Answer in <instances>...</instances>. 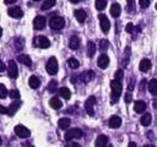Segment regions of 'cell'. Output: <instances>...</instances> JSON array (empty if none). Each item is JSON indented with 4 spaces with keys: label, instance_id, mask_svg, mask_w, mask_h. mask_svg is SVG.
Listing matches in <instances>:
<instances>
[{
    "label": "cell",
    "instance_id": "8d00e7d4",
    "mask_svg": "<svg viewBox=\"0 0 157 147\" xmlns=\"http://www.w3.org/2000/svg\"><path fill=\"white\" fill-rule=\"evenodd\" d=\"M15 43H16V45H15V47H16V49H20V50H21V49L23 48V44H22V43H23V40H22V39L16 38V39H15Z\"/></svg>",
    "mask_w": 157,
    "mask_h": 147
},
{
    "label": "cell",
    "instance_id": "680465c9",
    "mask_svg": "<svg viewBox=\"0 0 157 147\" xmlns=\"http://www.w3.org/2000/svg\"><path fill=\"white\" fill-rule=\"evenodd\" d=\"M156 10H157V4H156Z\"/></svg>",
    "mask_w": 157,
    "mask_h": 147
},
{
    "label": "cell",
    "instance_id": "b9f144b4",
    "mask_svg": "<svg viewBox=\"0 0 157 147\" xmlns=\"http://www.w3.org/2000/svg\"><path fill=\"white\" fill-rule=\"evenodd\" d=\"M126 1H128V9L132 10L134 9V0H126Z\"/></svg>",
    "mask_w": 157,
    "mask_h": 147
},
{
    "label": "cell",
    "instance_id": "7402d4cb",
    "mask_svg": "<svg viewBox=\"0 0 157 147\" xmlns=\"http://www.w3.org/2000/svg\"><path fill=\"white\" fill-rule=\"evenodd\" d=\"M70 124H71V121H70L69 118H61V119H59V121H58V125H59V127H60L61 130H67L69 126H70Z\"/></svg>",
    "mask_w": 157,
    "mask_h": 147
},
{
    "label": "cell",
    "instance_id": "4316f807",
    "mask_svg": "<svg viewBox=\"0 0 157 147\" xmlns=\"http://www.w3.org/2000/svg\"><path fill=\"white\" fill-rule=\"evenodd\" d=\"M93 77H94V72L91 71V70H90V71H85V72L80 76V78H81L83 82H88V81H91Z\"/></svg>",
    "mask_w": 157,
    "mask_h": 147
},
{
    "label": "cell",
    "instance_id": "f907efd6",
    "mask_svg": "<svg viewBox=\"0 0 157 147\" xmlns=\"http://www.w3.org/2000/svg\"><path fill=\"white\" fill-rule=\"evenodd\" d=\"M69 1H71V2L76 4V2H80V1H82V0H69Z\"/></svg>",
    "mask_w": 157,
    "mask_h": 147
},
{
    "label": "cell",
    "instance_id": "277c9868",
    "mask_svg": "<svg viewBox=\"0 0 157 147\" xmlns=\"http://www.w3.org/2000/svg\"><path fill=\"white\" fill-rule=\"evenodd\" d=\"M45 70L49 75H55L58 72V61H56L55 56L49 58V60L47 61V65H45Z\"/></svg>",
    "mask_w": 157,
    "mask_h": 147
},
{
    "label": "cell",
    "instance_id": "db71d44e",
    "mask_svg": "<svg viewBox=\"0 0 157 147\" xmlns=\"http://www.w3.org/2000/svg\"><path fill=\"white\" fill-rule=\"evenodd\" d=\"M104 147H113V146H112V145H110V143H108V145H105V146H104Z\"/></svg>",
    "mask_w": 157,
    "mask_h": 147
},
{
    "label": "cell",
    "instance_id": "11a10c76",
    "mask_svg": "<svg viewBox=\"0 0 157 147\" xmlns=\"http://www.w3.org/2000/svg\"><path fill=\"white\" fill-rule=\"evenodd\" d=\"M1 36H2V28L0 27V37H1Z\"/></svg>",
    "mask_w": 157,
    "mask_h": 147
},
{
    "label": "cell",
    "instance_id": "9f6ffc18",
    "mask_svg": "<svg viewBox=\"0 0 157 147\" xmlns=\"http://www.w3.org/2000/svg\"><path fill=\"white\" fill-rule=\"evenodd\" d=\"M0 146H1V137H0Z\"/></svg>",
    "mask_w": 157,
    "mask_h": 147
},
{
    "label": "cell",
    "instance_id": "f546056e",
    "mask_svg": "<svg viewBox=\"0 0 157 147\" xmlns=\"http://www.w3.org/2000/svg\"><path fill=\"white\" fill-rule=\"evenodd\" d=\"M107 6V0H96V9L98 11L104 10Z\"/></svg>",
    "mask_w": 157,
    "mask_h": 147
},
{
    "label": "cell",
    "instance_id": "74e56055",
    "mask_svg": "<svg viewBox=\"0 0 157 147\" xmlns=\"http://www.w3.org/2000/svg\"><path fill=\"white\" fill-rule=\"evenodd\" d=\"M123 75H124L123 70H117V71H115V74H114V77H115V80L120 81V80L123 78Z\"/></svg>",
    "mask_w": 157,
    "mask_h": 147
},
{
    "label": "cell",
    "instance_id": "d6a6232c",
    "mask_svg": "<svg viewBox=\"0 0 157 147\" xmlns=\"http://www.w3.org/2000/svg\"><path fill=\"white\" fill-rule=\"evenodd\" d=\"M108 47H109V42H108L107 39H102V40H99V49H101L102 51L107 50Z\"/></svg>",
    "mask_w": 157,
    "mask_h": 147
},
{
    "label": "cell",
    "instance_id": "484cf974",
    "mask_svg": "<svg viewBox=\"0 0 157 147\" xmlns=\"http://www.w3.org/2000/svg\"><path fill=\"white\" fill-rule=\"evenodd\" d=\"M75 17H76V20L80 22V23H82V22H85V20H86V12L83 11V10H75Z\"/></svg>",
    "mask_w": 157,
    "mask_h": 147
},
{
    "label": "cell",
    "instance_id": "83f0119b",
    "mask_svg": "<svg viewBox=\"0 0 157 147\" xmlns=\"http://www.w3.org/2000/svg\"><path fill=\"white\" fill-rule=\"evenodd\" d=\"M148 91L152 93V94H157V78H152L148 83Z\"/></svg>",
    "mask_w": 157,
    "mask_h": 147
},
{
    "label": "cell",
    "instance_id": "c3c4849f",
    "mask_svg": "<svg viewBox=\"0 0 157 147\" xmlns=\"http://www.w3.org/2000/svg\"><path fill=\"white\" fill-rule=\"evenodd\" d=\"M128 147H137V146H136V143H135V142H129Z\"/></svg>",
    "mask_w": 157,
    "mask_h": 147
},
{
    "label": "cell",
    "instance_id": "bcb514c9",
    "mask_svg": "<svg viewBox=\"0 0 157 147\" xmlns=\"http://www.w3.org/2000/svg\"><path fill=\"white\" fill-rule=\"evenodd\" d=\"M4 70H5V64L0 60V72H1V71H4Z\"/></svg>",
    "mask_w": 157,
    "mask_h": 147
},
{
    "label": "cell",
    "instance_id": "4dcf8cb0",
    "mask_svg": "<svg viewBox=\"0 0 157 147\" xmlns=\"http://www.w3.org/2000/svg\"><path fill=\"white\" fill-rule=\"evenodd\" d=\"M67 65H69L71 69H77L80 64H78V60H77V59L70 58V59H67Z\"/></svg>",
    "mask_w": 157,
    "mask_h": 147
},
{
    "label": "cell",
    "instance_id": "30bf717a",
    "mask_svg": "<svg viewBox=\"0 0 157 147\" xmlns=\"http://www.w3.org/2000/svg\"><path fill=\"white\" fill-rule=\"evenodd\" d=\"M99 23H101V29L104 33H107L110 28V22L105 15H99Z\"/></svg>",
    "mask_w": 157,
    "mask_h": 147
},
{
    "label": "cell",
    "instance_id": "ffe728a7",
    "mask_svg": "<svg viewBox=\"0 0 157 147\" xmlns=\"http://www.w3.org/2000/svg\"><path fill=\"white\" fill-rule=\"evenodd\" d=\"M20 107H21V102H13V103H11L10 107L7 108V115L12 116V115L17 111V109H18Z\"/></svg>",
    "mask_w": 157,
    "mask_h": 147
},
{
    "label": "cell",
    "instance_id": "d590c367",
    "mask_svg": "<svg viewBox=\"0 0 157 147\" xmlns=\"http://www.w3.org/2000/svg\"><path fill=\"white\" fill-rule=\"evenodd\" d=\"M55 89H56V81H50L49 86H48V91L49 92H55Z\"/></svg>",
    "mask_w": 157,
    "mask_h": 147
},
{
    "label": "cell",
    "instance_id": "d6986e66",
    "mask_svg": "<svg viewBox=\"0 0 157 147\" xmlns=\"http://www.w3.org/2000/svg\"><path fill=\"white\" fill-rule=\"evenodd\" d=\"M69 47H70V49H72V50L77 49V48L80 47V38H78L77 36H72V37L70 38V40H69Z\"/></svg>",
    "mask_w": 157,
    "mask_h": 147
},
{
    "label": "cell",
    "instance_id": "6f0895ef",
    "mask_svg": "<svg viewBox=\"0 0 157 147\" xmlns=\"http://www.w3.org/2000/svg\"><path fill=\"white\" fill-rule=\"evenodd\" d=\"M33 1H39V0H33Z\"/></svg>",
    "mask_w": 157,
    "mask_h": 147
},
{
    "label": "cell",
    "instance_id": "44dd1931",
    "mask_svg": "<svg viewBox=\"0 0 157 147\" xmlns=\"http://www.w3.org/2000/svg\"><path fill=\"white\" fill-rule=\"evenodd\" d=\"M28 85H29L31 88L37 89V88L40 86V81H39V78H38L37 76H31L29 80H28Z\"/></svg>",
    "mask_w": 157,
    "mask_h": 147
},
{
    "label": "cell",
    "instance_id": "e0dca14e",
    "mask_svg": "<svg viewBox=\"0 0 157 147\" xmlns=\"http://www.w3.org/2000/svg\"><path fill=\"white\" fill-rule=\"evenodd\" d=\"M120 12H121V7H120V5L118 4V2H114L112 6H110V15L113 16V17H119V15H120Z\"/></svg>",
    "mask_w": 157,
    "mask_h": 147
},
{
    "label": "cell",
    "instance_id": "3957f363",
    "mask_svg": "<svg viewBox=\"0 0 157 147\" xmlns=\"http://www.w3.org/2000/svg\"><path fill=\"white\" fill-rule=\"evenodd\" d=\"M49 26L52 27V29L54 31H58V29H61L64 26H65V20L60 16H53L49 21Z\"/></svg>",
    "mask_w": 157,
    "mask_h": 147
},
{
    "label": "cell",
    "instance_id": "1f68e13d",
    "mask_svg": "<svg viewBox=\"0 0 157 147\" xmlns=\"http://www.w3.org/2000/svg\"><path fill=\"white\" fill-rule=\"evenodd\" d=\"M55 2H56V0H45V1L43 2V5H42V9H43V10H48V9L53 7V6L55 5Z\"/></svg>",
    "mask_w": 157,
    "mask_h": 147
},
{
    "label": "cell",
    "instance_id": "91938a15",
    "mask_svg": "<svg viewBox=\"0 0 157 147\" xmlns=\"http://www.w3.org/2000/svg\"><path fill=\"white\" fill-rule=\"evenodd\" d=\"M29 147H32V146H29Z\"/></svg>",
    "mask_w": 157,
    "mask_h": 147
},
{
    "label": "cell",
    "instance_id": "816d5d0a",
    "mask_svg": "<svg viewBox=\"0 0 157 147\" xmlns=\"http://www.w3.org/2000/svg\"><path fill=\"white\" fill-rule=\"evenodd\" d=\"M153 107L157 109V99H155V102H153Z\"/></svg>",
    "mask_w": 157,
    "mask_h": 147
},
{
    "label": "cell",
    "instance_id": "7dc6e473",
    "mask_svg": "<svg viewBox=\"0 0 157 147\" xmlns=\"http://www.w3.org/2000/svg\"><path fill=\"white\" fill-rule=\"evenodd\" d=\"M17 0H4V2L5 4H13V2H16Z\"/></svg>",
    "mask_w": 157,
    "mask_h": 147
},
{
    "label": "cell",
    "instance_id": "7c38bea8",
    "mask_svg": "<svg viewBox=\"0 0 157 147\" xmlns=\"http://www.w3.org/2000/svg\"><path fill=\"white\" fill-rule=\"evenodd\" d=\"M97 64L101 69H107L108 67V64H109V58L107 54H101L98 60H97Z\"/></svg>",
    "mask_w": 157,
    "mask_h": 147
},
{
    "label": "cell",
    "instance_id": "52a82bcc",
    "mask_svg": "<svg viewBox=\"0 0 157 147\" xmlns=\"http://www.w3.org/2000/svg\"><path fill=\"white\" fill-rule=\"evenodd\" d=\"M15 132L21 138H26V137H28L31 135V131L25 125H16L15 126Z\"/></svg>",
    "mask_w": 157,
    "mask_h": 147
},
{
    "label": "cell",
    "instance_id": "7a4b0ae2",
    "mask_svg": "<svg viewBox=\"0 0 157 147\" xmlns=\"http://www.w3.org/2000/svg\"><path fill=\"white\" fill-rule=\"evenodd\" d=\"M82 135H83V132H82L81 129L74 127V129H69V130L65 132L64 138H65L66 141H71V140H74V138H80V137H82Z\"/></svg>",
    "mask_w": 157,
    "mask_h": 147
},
{
    "label": "cell",
    "instance_id": "ba28073f",
    "mask_svg": "<svg viewBox=\"0 0 157 147\" xmlns=\"http://www.w3.org/2000/svg\"><path fill=\"white\" fill-rule=\"evenodd\" d=\"M47 24V20L44 16H37L34 20H33V28L37 29V31H40L45 27Z\"/></svg>",
    "mask_w": 157,
    "mask_h": 147
},
{
    "label": "cell",
    "instance_id": "7bdbcfd3",
    "mask_svg": "<svg viewBox=\"0 0 157 147\" xmlns=\"http://www.w3.org/2000/svg\"><path fill=\"white\" fill-rule=\"evenodd\" d=\"M0 114H7V108H5L1 104H0Z\"/></svg>",
    "mask_w": 157,
    "mask_h": 147
},
{
    "label": "cell",
    "instance_id": "8fae6325",
    "mask_svg": "<svg viewBox=\"0 0 157 147\" xmlns=\"http://www.w3.org/2000/svg\"><path fill=\"white\" fill-rule=\"evenodd\" d=\"M7 13H9L11 17H13V18H21V17L23 16V11H22L20 7H17V6L10 7V9L7 10Z\"/></svg>",
    "mask_w": 157,
    "mask_h": 147
},
{
    "label": "cell",
    "instance_id": "f5cc1de1",
    "mask_svg": "<svg viewBox=\"0 0 157 147\" xmlns=\"http://www.w3.org/2000/svg\"><path fill=\"white\" fill-rule=\"evenodd\" d=\"M144 147H156V146H153V145H145Z\"/></svg>",
    "mask_w": 157,
    "mask_h": 147
},
{
    "label": "cell",
    "instance_id": "6da1fadb",
    "mask_svg": "<svg viewBox=\"0 0 157 147\" xmlns=\"http://www.w3.org/2000/svg\"><path fill=\"white\" fill-rule=\"evenodd\" d=\"M110 88H112V104H114V103L119 99V97H120V94H121L123 86H121L120 81L113 80V81L110 82Z\"/></svg>",
    "mask_w": 157,
    "mask_h": 147
},
{
    "label": "cell",
    "instance_id": "9a60e30c",
    "mask_svg": "<svg viewBox=\"0 0 157 147\" xmlns=\"http://www.w3.org/2000/svg\"><path fill=\"white\" fill-rule=\"evenodd\" d=\"M105 145H108V137H107L105 135H99V136L96 138L94 146H96V147H104Z\"/></svg>",
    "mask_w": 157,
    "mask_h": 147
},
{
    "label": "cell",
    "instance_id": "603a6c76",
    "mask_svg": "<svg viewBox=\"0 0 157 147\" xmlns=\"http://www.w3.org/2000/svg\"><path fill=\"white\" fill-rule=\"evenodd\" d=\"M49 104H50V107H52L53 109H60V108L63 107V103H61V100H60L58 97H53V98L49 100Z\"/></svg>",
    "mask_w": 157,
    "mask_h": 147
},
{
    "label": "cell",
    "instance_id": "f1b7e54d",
    "mask_svg": "<svg viewBox=\"0 0 157 147\" xmlns=\"http://www.w3.org/2000/svg\"><path fill=\"white\" fill-rule=\"evenodd\" d=\"M94 53H96V44L90 40L87 43V56L88 58H92L94 55Z\"/></svg>",
    "mask_w": 157,
    "mask_h": 147
},
{
    "label": "cell",
    "instance_id": "9c48e42d",
    "mask_svg": "<svg viewBox=\"0 0 157 147\" xmlns=\"http://www.w3.org/2000/svg\"><path fill=\"white\" fill-rule=\"evenodd\" d=\"M7 74L11 78H16L18 75V69H17V64L13 60L9 61V66H7Z\"/></svg>",
    "mask_w": 157,
    "mask_h": 147
},
{
    "label": "cell",
    "instance_id": "f6af8a7d",
    "mask_svg": "<svg viewBox=\"0 0 157 147\" xmlns=\"http://www.w3.org/2000/svg\"><path fill=\"white\" fill-rule=\"evenodd\" d=\"M67 147H81L78 143H76V142H69L67 143Z\"/></svg>",
    "mask_w": 157,
    "mask_h": 147
},
{
    "label": "cell",
    "instance_id": "cb8c5ba5",
    "mask_svg": "<svg viewBox=\"0 0 157 147\" xmlns=\"http://www.w3.org/2000/svg\"><path fill=\"white\" fill-rule=\"evenodd\" d=\"M58 93H59V96H61L64 99H70V97H71V92H70V89L66 88V87L59 88V89H58Z\"/></svg>",
    "mask_w": 157,
    "mask_h": 147
},
{
    "label": "cell",
    "instance_id": "d4e9b609",
    "mask_svg": "<svg viewBox=\"0 0 157 147\" xmlns=\"http://www.w3.org/2000/svg\"><path fill=\"white\" fill-rule=\"evenodd\" d=\"M151 120H152L151 114H150V113H145V114H142V116H141V119H140V123H141V125H144V126H148V125L151 124Z\"/></svg>",
    "mask_w": 157,
    "mask_h": 147
},
{
    "label": "cell",
    "instance_id": "681fc988",
    "mask_svg": "<svg viewBox=\"0 0 157 147\" xmlns=\"http://www.w3.org/2000/svg\"><path fill=\"white\" fill-rule=\"evenodd\" d=\"M128 88H129V91L134 89V83H132V82H130V83H129V87H128Z\"/></svg>",
    "mask_w": 157,
    "mask_h": 147
},
{
    "label": "cell",
    "instance_id": "5bb4252c",
    "mask_svg": "<svg viewBox=\"0 0 157 147\" xmlns=\"http://www.w3.org/2000/svg\"><path fill=\"white\" fill-rule=\"evenodd\" d=\"M151 66H152V64H151V61H150L148 59H142V60L140 61L139 69H140V71L146 72V71H148V70L151 69Z\"/></svg>",
    "mask_w": 157,
    "mask_h": 147
},
{
    "label": "cell",
    "instance_id": "ee69618b",
    "mask_svg": "<svg viewBox=\"0 0 157 147\" xmlns=\"http://www.w3.org/2000/svg\"><path fill=\"white\" fill-rule=\"evenodd\" d=\"M145 85H146V80H141V82H140V91L145 89Z\"/></svg>",
    "mask_w": 157,
    "mask_h": 147
},
{
    "label": "cell",
    "instance_id": "60d3db41",
    "mask_svg": "<svg viewBox=\"0 0 157 147\" xmlns=\"http://www.w3.org/2000/svg\"><path fill=\"white\" fill-rule=\"evenodd\" d=\"M124 99H125V102H126V103H130V102H131V99H132L131 93H126V94H125V97H124Z\"/></svg>",
    "mask_w": 157,
    "mask_h": 147
},
{
    "label": "cell",
    "instance_id": "8992f818",
    "mask_svg": "<svg viewBox=\"0 0 157 147\" xmlns=\"http://www.w3.org/2000/svg\"><path fill=\"white\" fill-rule=\"evenodd\" d=\"M94 104H96V97L91 96L86 99L85 102V109L87 111L88 115H93L94 114Z\"/></svg>",
    "mask_w": 157,
    "mask_h": 147
},
{
    "label": "cell",
    "instance_id": "2e32d148",
    "mask_svg": "<svg viewBox=\"0 0 157 147\" xmlns=\"http://www.w3.org/2000/svg\"><path fill=\"white\" fill-rule=\"evenodd\" d=\"M145 109H146V103H145L144 100H136V102L134 103V110H135L136 113L141 114L142 111H145Z\"/></svg>",
    "mask_w": 157,
    "mask_h": 147
},
{
    "label": "cell",
    "instance_id": "4fadbf2b",
    "mask_svg": "<svg viewBox=\"0 0 157 147\" xmlns=\"http://www.w3.org/2000/svg\"><path fill=\"white\" fill-rule=\"evenodd\" d=\"M108 125H109V127H112V129H118V127L121 125V119H120L118 115H113V116L109 118Z\"/></svg>",
    "mask_w": 157,
    "mask_h": 147
},
{
    "label": "cell",
    "instance_id": "836d02e7",
    "mask_svg": "<svg viewBox=\"0 0 157 147\" xmlns=\"http://www.w3.org/2000/svg\"><path fill=\"white\" fill-rule=\"evenodd\" d=\"M7 89H6V87L4 86V85H1L0 83V99H4L6 96H7Z\"/></svg>",
    "mask_w": 157,
    "mask_h": 147
},
{
    "label": "cell",
    "instance_id": "f35d334b",
    "mask_svg": "<svg viewBox=\"0 0 157 147\" xmlns=\"http://www.w3.org/2000/svg\"><path fill=\"white\" fill-rule=\"evenodd\" d=\"M140 1V6L142 7V9H146V7H148V5H150V0H139Z\"/></svg>",
    "mask_w": 157,
    "mask_h": 147
},
{
    "label": "cell",
    "instance_id": "ac0fdd59",
    "mask_svg": "<svg viewBox=\"0 0 157 147\" xmlns=\"http://www.w3.org/2000/svg\"><path fill=\"white\" fill-rule=\"evenodd\" d=\"M17 60H18L21 64L26 65V66H31V64H32V60H31L29 55H27V54H20V55L17 56Z\"/></svg>",
    "mask_w": 157,
    "mask_h": 147
},
{
    "label": "cell",
    "instance_id": "5b68a950",
    "mask_svg": "<svg viewBox=\"0 0 157 147\" xmlns=\"http://www.w3.org/2000/svg\"><path fill=\"white\" fill-rule=\"evenodd\" d=\"M33 44H34V47H39V48H43V49L50 47L49 39L47 37H44V36H37V37H34Z\"/></svg>",
    "mask_w": 157,
    "mask_h": 147
},
{
    "label": "cell",
    "instance_id": "ab89813d",
    "mask_svg": "<svg viewBox=\"0 0 157 147\" xmlns=\"http://www.w3.org/2000/svg\"><path fill=\"white\" fill-rule=\"evenodd\" d=\"M125 31L126 32H132L134 31V24L132 23H128L126 27H125Z\"/></svg>",
    "mask_w": 157,
    "mask_h": 147
},
{
    "label": "cell",
    "instance_id": "e575fe53",
    "mask_svg": "<svg viewBox=\"0 0 157 147\" xmlns=\"http://www.w3.org/2000/svg\"><path fill=\"white\" fill-rule=\"evenodd\" d=\"M9 94H10V97H11L12 99H18V98H20V92H18L17 89H12V91H10Z\"/></svg>",
    "mask_w": 157,
    "mask_h": 147
}]
</instances>
